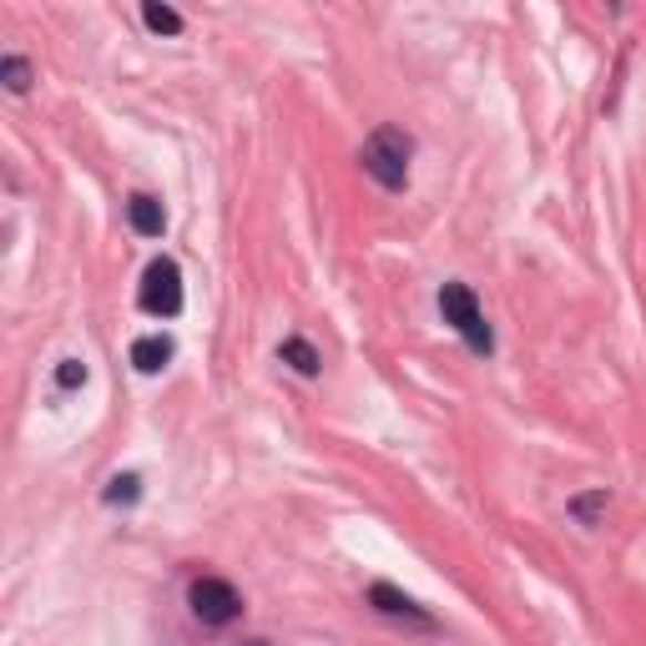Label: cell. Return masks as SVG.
I'll return each mask as SVG.
<instances>
[{"instance_id": "1", "label": "cell", "mask_w": 646, "mask_h": 646, "mask_svg": "<svg viewBox=\"0 0 646 646\" xmlns=\"http://www.w3.org/2000/svg\"><path fill=\"white\" fill-rule=\"evenodd\" d=\"M409 157H414V136L399 132V126H375L369 142L359 147L363 172H369L384 193H404L409 187Z\"/></svg>"}, {"instance_id": "2", "label": "cell", "mask_w": 646, "mask_h": 646, "mask_svg": "<svg viewBox=\"0 0 646 646\" xmlns=\"http://www.w3.org/2000/svg\"><path fill=\"white\" fill-rule=\"evenodd\" d=\"M440 314H444V324H450V329L460 334V339H465L475 353H495V334H490L485 314H480L475 294H470L465 284H444L440 288Z\"/></svg>"}, {"instance_id": "9", "label": "cell", "mask_w": 646, "mask_h": 646, "mask_svg": "<svg viewBox=\"0 0 646 646\" xmlns=\"http://www.w3.org/2000/svg\"><path fill=\"white\" fill-rule=\"evenodd\" d=\"M142 21H147V31H157V35H182V16L172 11V6H157V0L142 6Z\"/></svg>"}, {"instance_id": "6", "label": "cell", "mask_w": 646, "mask_h": 646, "mask_svg": "<svg viewBox=\"0 0 646 646\" xmlns=\"http://www.w3.org/2000/svg\"><path fill=\"white\" fill-rule=\"evenodd\" d=\"M126 223H132L136 238H162V233H167V213H162V203L147 193L126 197Z\"/></svg>"}, {"instance_id": "13", "label": "cell", "mask_w": 646, "mask_h": 646, "mask_svg": "<svg viewBox=\"0 0 646 646\" xmlns=\"http://www.w3.org/2000/svg\"><path fill=\"white\" fill-rule=\"evenodd\" d=\"M57 384L61 389H81V384H86V363H81V359H61Z\"/></svg>"}, {"instance_id": "3", "label": "cell", "mask_w": 646, "mask_h": 646, "mask_svg": "<svg viewBox=\"0 0 646 646\" xmlns=\"http://www.w3.org/2000/svg\"><path fill=\"white\" fill-rule=\"evenodd\" d=\"M187 606H193V616L203 626H233L243 616L238 586L223 581V576H197L193 586H187Z\"/></svg>"}, {"instance_id": "4", "label": "cell", "mask_w": 646, "mask_h": 646, "mask_svg": "<svg viewBox=\"0 0 646 646\" xmlns=\"http://www.w3.org/2000/svg\"><path fill=\"white\" fill-rule=\"evenodd\" d=\"M136 304L147 308L152 318H177L182 314V268L172 258H152L136 288Z\"/></svg>"}, {"instance_id": "5", "label": "cell", "mask_w": 646, "mask_h": 646, "mask_svg": "<svg viewBox=\"0 0 646 646\" xmlns=\"http://www.w3.org/2000/svg\"><path fill=\"white\" fill-rule=\"evenodd\" d=\"M369 606H375L379 616H394V622L424 626V632H430V626H434V616L424 612V606L414 602V596H404V591H394V586H389V581H375V586H369Z\"/></svg>"}, {"instance_id": "12", "label": "cell", "mask_w": 646, "mask_h": 646, "mask_svg": "<svg viewBox=\"0 0 646 646\" xmlns=\"http://www.w3.org/2000/svg\"><path fill=\"white\" fill-rule=\"evenodd\" d=\"M136 495H142V480H136V475H116L112 485L102 490V500H106V505H132Z\"/></svg>"}, {"instance_id": "8", "label": "cell", "mask_w": 646, "mask_h": 646, "mask_svg": "<svg viewBox=\"0 0 646 646\" xmlns=\"http://www.w3.org/2000/svg\"><path fill=\"white\" fill-rule=\"evenodd\" d=\"M278 359H284L288 369H294V375H304V379H314L318 369H324V359H318V349H314V343H308V339H298V334H294V339H284V349H278Z\"/></svg>"}, {"instance_id": "11", "label": "cell", "mask_w": 646, "mask_h": 646, "mask_svg": "<svg viewBox=\"0 0 646 646\" xmlns=\"http://www.w3.org/2000/svg\"><path fill=\"white\" fill-rule=\"evenodd\" d=\"M606 505H612V495H606V490H591V495H576V500H571V515H576L581 525H596V515H602Z\"/></svg>"}, {"instance_id": "10", "label": "cell", "mask_w": 646, "mask_h": 646, "mask_svg": "<svg viewBox=\"0 0 646 646\" xmlns=\"http://www.w3.org/2000/svg\"><path fill=\"white\" fill-rule=\"evenodd\" d=\"M0 81H6V91L25 96V91H31V61H25V57H6V61H0Z\"/></svg>"}, {"instance_id": "7", "label": "cell", "mask_w": 646, "mask_h": 646, "mask_svg": "<svg viewBox=\"0 0 646 646\" xmlns=\"http://www.w3.org/2000/svg\"><path fill=\"white\" fill-rule=\"evenodd\" d=\"M172 353H177V343H172L167 334H147V339L132 343V369L136 375H162L172 363Z\"/></svg>"}, {"instance_id": "14", "label": "cell", "mask_w": 646, "mask_h": 646, "mask_svg": "<svg viewBox=\"0 0 646 646\" xmlns=\"http://www.w3.org/2000/svg\"><path fill=\"white\" fill-rule=\"evenodd\" d=\"M238 646H268V642H258V636H253V642H238Z\"/></svg>"}]
</instances>
